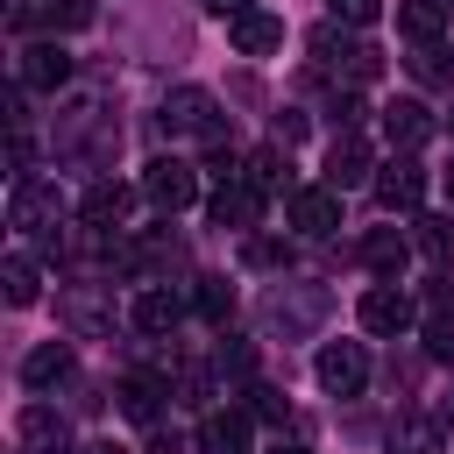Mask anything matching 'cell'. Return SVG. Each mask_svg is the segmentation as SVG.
Wrapping results in <instances>:
<instances>
[{
	"label": "cell",
	"instance_id": "obj_1",
	"mask_svg": "<svg viewBox=\"0 0 454 454\" xmlns=\"http://www.w3.org/2000/svg\"><path fill=\"white\" fill-rule=\"evenodd\" d=\"M163 135H206V142H227V121H220V106H213V92L177 85V92L163 99Z\"/></svg>",
	"mask_w": 454,
	"mask_h": 454
},
{
	"label": "cell",
	"instance_id": "obj_2",
	"mask_svg": "<svg viewBox=\"0 0 454 454\" xmlns=\"http://www.w3.org/2000/svg\"><path fill=\"white\" fill-rule=\"evenodd\" d=\"M312 376H319L326 397H355V390L369 383V355H362V340H326V348L312 355Z\"/></svg>",
	"mask_w": 454,
	"mask_h": 454
},
{
	"label": "cell",
	"instance_id": "obj_3",
	"mask_svg": "<svg viewBox=\"0 0 454 454\" xmlns=\"http://www.w3.org/2000/svg\"><path fill=\"white\" fill-rule=\"evenodd\" d=\"M142 199H149V206H163V213H184V206L199 199V170H192V163H177V156H156V163L142 170Z\"/></svg>",
	"mask_w": 454,
	"mask_h": 454
},
{
	"label": "cell",
	"instance_id": "obj_4",
	"mask_svg": "<svg viewBox=\"0 0 454 454\" xmlns=\"http://www.w3.org/2000/svg\"><path fill=\"white\" fill-rule=\"evenodd\" d=\"M355 319H362V333H404L419 312H411V291H397V277H383V284H369V291H362Z\"/></svg>",
	"mask_w": 454,
	"mask_h": 454
},
{
	"label": "cell",
	"instance_id": "obj_5",
	"mask_svg": "<svg viewBox=\"0 0 454 454\" xmlns=\"http://www.w3.org/2000/svg\"><path fill=\"white\" fill-rule=\"evenodd\" d=\"M312 57L326 71H348V78H376L383 71V57L369 43H355V35H340V28H312Z\"/></svg>",
	"mask_w": 454,
	"mask_h": 454
},
{
	"label": "cell",
	"instance_id": "obj_6",
	"mask_svg": "<svg viewBox=\"0 0 454 454\" xmlns=\"http://www.w3.org/2000/svg\"><path fill=\"white\" fill-rule=\"evenodd\" d=\"M376 199H383L390 213H411V206L426 199V170H419V163H411V156L397 149V156L383 163V177H376Z\"/></svg>",
	"mask_w": 454,
	"mask_h": 454
},
{
	"label": "cell",
	"instance_id": "obj_7",
	"mask_svg": "<svg viewBox=\"0 0 454 454\" xmlns=\"http://www.w3.org/2000/svg\"><path fill=\"white\" fill-rule=\"evenodd\" d=\"M7 227H21V234H57V192L50 184H14V206H7Z\"/></svg>",
	"mask_w": 454,
	"mask_h": 454
},
{
	"label": "cell",
	"instance_id": "obj_8",
	"mask_svg": "<svg viewBox=\"0 0 454 454\" xmlns=\"http://www.w3.org/2000/svg\"><path fill=\"white\" fill-rule=\"evenodd\" d=\"M291 227H298V234H333V227H340V192H333V184L291 192Z\"/></svg>",
	"mask_w": 454,
	"mask_h": 454
},
{
	"label": "cell",
	"instance_id": "obj_9",
	"mask_svg": "<svg viewBox=\"0 0 454 454\" xmlns=\"http://www.w3.org/2000/svg\"><path fill=\"white\" fill-rule=\"evenodd\" d=\"M362 177H369V142H362L355 128H340L333 149H326V184H333V192H355Z\"/></svg>",
	"mask_w": 454,
	"mask_h": 454
},
{
	"label": "cell",
	"instance_id": "obj_10",
	"mask_svg": "<svg viewBox=\"0 0 454 454\" xmlns=\"http://www.w3.org/2000/svg\"><path fill=\"white\" fill-rule=\"evenodd\" d=\"M14 433H21V454H71V426H64L50 404H28Z\"/></svg>",
	"mask_w": 454,
	"mask_h": 454
},
{
	"label": "cell",
	"instance_id": "obj_11",
	"mask_svg": "<svg viewBox=\"0 0 454 454\" xmlns=\"http://www.w3.org/2000/svg\"><path fill=\"white\" fill-rule=\"evenodd\" d=\"M426 135H433V114H426L419 99H390V106H383V142H390V149L411 156Z\"/></svg>",
	"mask_w": 454,
	"mask_h": 454
},
{
	"label": "cell",
	"instance_id": "obj_12",
	"mask_svg": "<svg viewBox=\"0 0 454 454\" xmlns=\"http://www.w3.org/2000/svg\"><path fill=\"white\" fill-rule=\"evenodd\" d=\"M255 220H262V192L248 177H234V184L213 192V227H255Z\"/></svg>",
	"mask_w": 454,
	"mask_h": 454
},
{
	"label": "cell",
	"instance_id": "obj_13",
	"mask_svg": "<svg viewBox=\"0 0 454 454\" xmlns=\"http://www.w3.org/2000/svg\"><path fill=\"white\" fill-rule=\"evenodd\" d=\"M128 206H135V192H128V184H114V177H99V184L78 199L85 227H121V220H128Z\"/></svg>",
	"mask_w": 454,
	"mask_h": 454
},
{
	"label": "cell",
	"instance_id": "obj_14",
	"mask_svg": "<svg viewBox=\"0 0 454 454\" xmlns=\"http://www.w3.org/2000/svg\"><path fill=\"white\" fill-rule=\"evenodd\" d=\"M199 454H248V411H206Z\"/></svg>",
	"mask_w": 454,
	"mask_h": 454
},
{
	"label": "cell",
	"instance_id": "obj_15",
	"mask_svg": "<svg viewBox=\"0 0 454 454\" xmlns=\"http://www.w3.org/2000/svg\"><path fill=\"white\" fill-rule=\"evenodd\" d=\"M411 248L440 270H454V213H419L411 220Z\"/></svg>",
	"mask_w": 454,
	"mask_h": 454
},
{
	"label": "cell",
	"instance_id": "obj_16",
	"mask_svg": "<svg viewBox=\"0 0 454 454\" xmlns=\"http://www.w3.org/2000/svg\"><path fill=\"white\" fill-rule=\"evenodd\" d=\"M277 43H284V21H277V14H262V7L234 14V50H241V57H270Z\"/></svg>",
	"mask_w": 454,
	"mask_h": 454
},
{
	"label": "cell",
	"instance_id": "obj_17",
	"mask_svg": "<svg viewBox=\"0 0 454 454\" xmlns=\"http://www.w3.org/2000/svg\"><path fill=\"white\" fill-rule=\"evenodd\" d=\"M71 78V57L57 50V43H35V50H21V85H35V92H57Z\"/></svg>",
	"mask_w": 454,
	"mask_h": 454
},
{
	"label": "cell",
	"instance_id": "obj_18",
	"mask_svg": "<svg viewBox=\"0 0 454 454\" xmlns=\"http://www.w3.org/2000/svg\"><path fill=\"white\" fill-rule=\"evenodd\" d=\"M362 262H369L376 277H397V270L411 262V234H397V227H376V234L362 241Z\"/></svg>",
	"mask_w": 454,
	"mask_h": 454
},
{
	"label": "cell",
	"instance_id": "obj_19",
	"mask_svg": "<svg viewBox=\"0 0 454 454\" xmlns=\"http://www.w3.org/2000/svg\"><path fill=\"white\" fill-rule=\"evenodd\" d=\"M163 397H170V383H163V376H149V369H135V376L121 383V411H128V419H142V426L163 411Z\"/></svg>",
	"mask_w": 454,
	"mask_h": 454
},
{
	"label": "cell",
	"instance_id": "obj_20",
	"mask_svg": "<svg viewBox=\"0 0 454 454\" xmlns=\"http://www.w3.org/2000/svg\"><path fill=\"white\" fill-rule=\"evenodd\" d=\"M184 319V298L177 291H135V326L142 333H170Z\"/></svg>",
	"mask_w": 454,
	"mask_h": 454
},
{
	"label": "cell",
	"instance_id": "obj_21",
	"mask_svg": "<svg viewBox=\"0 0 454 454\" xmlns=\"http://www.w3.org/2000/svg\"><path fill=\"white\" fill-rule=\"evenodd\" d=\"M64 376H71V348H64V340H43V348L21 362V383H28V390H50V383H64Z\"/></svg>",
	"mask_w": 454,
	"mask_h": 454
},
{
	"label": "cell",
	"instance_id": "obj_22",
	"mask_svg": "<svg viewBox=\"0 0 454 454\" xmlns=\"http://www.w3.org/2000/svg\"><path fill=\"white\" fill-rule=\"evenodd\" d=\"M397 28H404L411 43H440V28H447V0H397Z\"/></svg>",
	"mask_w": 454,
	"mask_h": 454
},
{
	"label": "cell",
	"instance_id": "obj_23",
	"mask_svg": "<svg viewBox=\"0 0 454 454\" xmlns=\"http://www.w3.org/2000/svg\"><path fill=\"white\" fill-rule=\"evenodd\" d=\"M248 184H255L262 199H270V192H284V184H291V149H284V142L255 149V156H248Z\"/></svg>",
	"mask_w": 454,
	"mask_h": 454
},
{
	"label": "cell",
	"instance_id": "obj_24",
	"mask_svg": "<svg viewBox=\"0 0 454 454\" xmlns=\"http://www.w3.org/2000/svg\"><path fill=\"white\" fill-rule=\"evenodd\" d=\"M192 312H199L206 326H227V312H234V284H227V277H192Z\"/></svg>",
	"mask_w": 454,
	"mask_h": 454
},
{
	"label": "cell",
	"instance_id": "obj_25",
	"mask_svg": "<svg viewBox=\"0 0 454 454\" xmlns=\"http://www.w3.org/2000/svg\"><path fill=\"white\" fill-rule=\"evenodd\" d=\"M0 284H7V305H35V298H43V277H35V262H28V255H7Z\"/></svg>",
	"mask_w": 454,
	"mask_h": 454
},
{
	"label": "cell",
	"instance_id": "obj_26",
	"mask_svg": "<svg viewBox=\"0 0 454 454\" xmlns=\"http://www.w3.org/2000/svg\"><path fill=\"white\" fill-rule=\"evenodd\" d=\"M43 28H50V35L92 28V0H50V7H43Z\"/></svg>",
	"mask_w": 454,
	"mask_h": 454
},
{
	"label": "cell",
	"instance_id": "obj_27",
	"mask_svg": "<svg viewBox=\"0 0 454 454\" xmlns=\"http://www.w3.org/2000/svg\"><path fill=\"white\" fill-rule=\"evenodd\" d=\"M419 340H426V355H433V362H454V312H433Z\"/></svg>",
	"mask_w": 454,
	"mask_h": 454
},
{
	"label": "cell",
	"instance_id": "obj_28",
	"mask_svg": "<svg viewBox=\"0 0 454 454\" xmlns=\"http://www.w3.org/2000/svg\"><path fill=\"white\" fill-rule=\"evenodd\" d=\"M213 362H220V376H248V369H255V348H248V340H234V333H227V340H220V355H213Z\"/></svg>",
	"mask_w": 454,
	"mask_h": 454
},
{
	"label": "cell",
	"instance_id": "obj_29",
	"mask_svg": "<svg viewBox=\"0 0 454 454\" xmlns=\"http://www.w3.org/2000/svg\"><path fill=\"white\" fill-rule=\"evenodd\" d=\"M411 71H419L426 85H440V78H447V50H440V43H419V50H411Z\"/></svg>",
	"mask_w": 454,
	"mask_h": 454
},
{
	"label": "cell",
	"instance_id": "obj_30",
	"mask_svg": "<svg viewBox=\"0 0 454 454\" xmlns=\"http://www.w3.org/2000/svg\"><path fill=\"white\" fill-rule=\"evenodd\" d=\"M333 7V21H348V28H369L376 14H383V0H326Z\"/></svg>",
	"mask_w": 454,
	"mask_h": 454
},
{
	"label": "cell",
	"instance_id": "obj_31",
	"mask_svg": "<svg viewBox=\"0 0 454 454\" xmlns=\"http://www.w3.org/2000/svg\"><path fill=\"white\" fill-rule=\"evenodd\" d=\"M270 142H284V149H298V142H305V114H291V106H284V114L270 121Z\"/></svg>",
	"mask_w": 454,
	"mask_h": 454
},
{
	"label": "cell",
	"instance_id": "obj_32",
	"mask_svg": "<svg viewBox=\"0 0 454 454\" xmlns=\"http://www.w3.org/2000/svg\"><path fill=\"white\" fill-rule=\"evenodd\" d=\"M426 305L433 312H454V270H433L426 277Z\"/></svg>",
	"mask_w": 454,
	"mask_h": 454
},
{
	"label": "cell",
	"instance_id": "obj_33",
	"mask_svg": "<svg viewBox=\"0 0 454 454\" xmlns=\"http://www.w3.org/2000/svg\"><path fill=\"white\" fill-rule=\"evenodd\" d=\"M248 397H255V404H248V411H255V419H291V404H284V397H277V390H248Z\"/></svg>",
	"mask_w": 454,
	"mask_h": 454
},
{
	"label": "cell",
	"instance_id": "obj_34",
	"mask_svg": "<svg viewBox=\"0 0 454 454\" xmlns=\"http://www.w3.org/2000/svg\"><path fill=\"white\" fill-rule=\"evenodd\" d=\"M149 454H184V440H177V433H156V440H149Z\"/></svg>",
	"mask_w": 454,
	"mask_h": 454
},
{
	"label": "cell",
	"instance_id": "obj_35",
	"mask_svg": "<svg viewBox=\"0 0 454 454\" xmlns=\"http://www.w3.org/2000/svg\"><path fill=\"white\" fill-rule=\"evenodd\" d=\"M206 7H213V14H227V21H234V14H248V0H206Z\"/></svg>",
	"mask_w": 454,
	"mask_h": 454
},
{
	"label": "cell",
	"instance_id": "obj_36",
	"mask_svg": "<svg viewBox=\"0 0 454 454\" xmlns=\"http://www.w3.org/2000/svg\"><path fill=\"white\" fill-rule=\"evenodd\" d=\"M78 454H128V447H114V440H92V447H78Z\"/></svg>",
	"mask_w": 454,
	"mask_h": 454
},
{
	"label": "cell",
	"instance_id": "obj_37",
	"mask_svg": "<svg viewBox=\"0 0 454 454\" xmlns=\"http://www.w3.org/2000/svg\"><path fill=\"white\" fill-rule=\"evenodd\" d=\"M440 419H447V426H454V397H447V404H440Z\"/></svg>",
	"mask_w": 454,
	"mask_h": 454
},
{
	"label": "cell",
	"instance_id": "obj_38",
	"mask_svg": "<svg viewBox=\"0 0 454 454\" xmlns=\"http://www.w3.org/2000/svg\"><path fill=\"white\" fill-rule=\"evenodd\" d=\"M270 454H312V447H270Z\"/></svg>",
	"mask_w": 454,
	"mask_h": 454
},
{
	"label": "cell",
	"instance_id": "obj_39",
	"mask_svg": "<svg viewBox=\"0 0 454 454\" xmlns=\"http://www.w3.org/2000/svg\"><path fill=\"white\" fill-rule=\"evenodd\" d=\"M447 192H454V163H447Z\"/></svg>",
	"mask_w": 454,
	"mask_h": 454
}]
</instances>
